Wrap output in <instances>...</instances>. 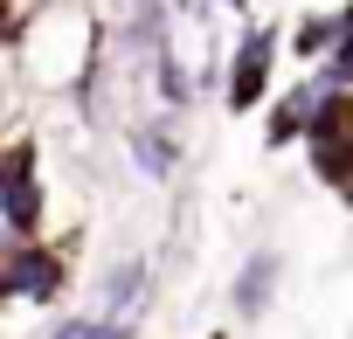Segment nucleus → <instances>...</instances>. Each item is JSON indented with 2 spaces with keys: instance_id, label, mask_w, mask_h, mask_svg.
I'll list each match as a JSON object with an SVG mask.
<instances>
[{
  "instance_id": "obj_1",
  "label": "nucleus",
  "mask_w": 353,
  "mask_h": 339,
  "mask_svg": "<svg viewBox=\"0 0 353 339\" xmlns=\"http://www.w3.org/2000/svg\"><path fill=\"white\" fill-rule=\"evenodd\" d=\"M56 277H63L56 263H28V256L14 263V291H35V298H42V291H56Z\"/></svg>"
}]
</instances>
